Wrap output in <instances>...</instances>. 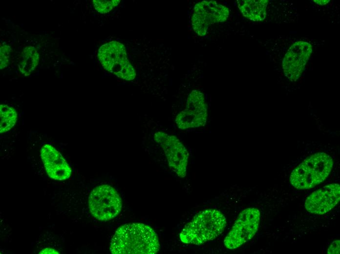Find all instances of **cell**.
Returning a JSON list of instances; mask_svg holds the SVG:
<instances>
[{
  "label": "cell",
  "instance_id": "cell-12",
  "mask_svg": "<svg viewBox=\"0 0 340 254\" xmlns=\"http://www.w3.org/2000/svg\"><path fill=\"white\" fill-rule=\"evenodd\" d=\"M41 156L46 172L49 177L59 181L69 178L71 169L61 154L50 144L43 145Z\"/></svg>",
  "mask_w": 340,
  "mask_h": 254
},
{
  "label": "cell",
  "instance_id": "cell-11",
  "mask_svg": "<svg viewBox=\"0 0 340 254\" xmlns=\"http://www.w3.org/2000/svg\"><path fill=\"white\" fill-rule=\"evenodd\" d=\"M340 186L333 183L313 192L305 200V208L313 214H323L334 208L340 201Z\"/></svg>",
  "mask_w": 340,
  "mask_h": 254
},
{
  "label": "cell",
  "instance_id": "cell-20",
  "mask_svg": "<svg viewBox=\"0 0 340 254\" xmlns=\"http://www.w3.org/2000/svg\"><path fill=\"white\" fill-rule=\"evenodd\" d=\"M314 1L319 5H325L328 3L330 0H314Z\"/></svg>",
  "mask_w": 340,
  "mask_h": 254
},
{
  "label": "cell",
  "instance_id": "cell-3",
  "mask_svg": "<svg viewBox=\"0 0 340 254\" xmlns=\"http://www.w3.org/2000/svg\"><path fill=\"white\" fill-rule=\"evenodd\" d=\"M333 165V160L329 155L324 152L314 154L292 171L290 183L299 190L313 188L325 180Z\"/></svg>",
  "mask_w": 340,
  "mask_h": 254
},
{
  "label": "cell",
  "instance_id": "cell-1",
  "mask_svg": "<svg viewBox=\"0 0 340 254\" xmlns=\"http://www.w3.org/2000/svg\"><path fill=\"white\" fill-rule=\"evenodd\" d=\"M157 234L149 226L139 223L123 225L118 228L110 242L114 254H155L159 250Z\"/></svg>",
  "mask_w": 340,
  "mask_h": 254
},
{
  "label": "cell",
  "instance_id": "cell-10",
  "mask_svg": "<svg viewBox=\"0 0 340 254\" xmlns=\"http://www.w3.org/2000/svg\"><path fill=\"white\" fill-rule=\"evenodd\" d=\"M312 52L310 43L304 41L294 43L288 49L282 62L285 76L296 82L301 76Z\"/></svg>",
  "mask_w": 340,
  "mask_h": 254
},
{
  "label": "cell",
  "instance_id": "cell-15",
  "mask_svg": "<svg viewBox=\"0 0 340 254\" xmlns=\"http://www.w3.org/2000/svg\"><path fill=\"white\" fill-rule=\"evenodd\" d=\"M0 133H4L15 126L17 120V113L12 107L5 104L0 105Z\"/></svg>",
  "mask_w": 340,
  "mask_h": 254
},
{
  "label": "cell",
  "instance_id": "cell-4",
  "mask_svg": "<svg viewBox=\"0 0 340 254\" xmlns=\"http://www.w3.org/2000/svg\"><path fill=\"white\" fill-rule=\"evenodd\" d=\"M97 56L103 67L117 77L127 81L135 78V71L122 43L117 41L106 43L100 47Z\"/></svg>",
  "mask_w": 340,
  "mask_h": 254
},
{
  "label": "cell",
  "instance_id": "cell-13",
  "mask_svg": "<svg viewBox=\"0 0 340 254\" xmlns=\"http://www.w3.org/2000/svg\"><path fill=\"white\" fill-rule=\"evenodd\" d=\"M238 8L245 18L254 21L264 20L267 15V0H237Z\"/></svg>",
  "mask_w": 340,
  "mask_h": 254
},
{
  "label": "cell",
  "instance_id": "cell-9",
  "mask_svg": "<svg viewBox=\"0 0 340 254\" xmlns=\"http://www.w3.org/2000/svg\"><path fill=\"white\" fill-rule=\"evenodd\" d=\"M186 104V108L175 118L177 127L184 130L205 126L208 110L204 94L198 90H193L189 95Z\"/></svg>",
  "mask_w": 340,
  "mask_h": 254
},
{
  "label": "cell",
  "instance_id": "cell-19",
  "mask_svg": "<svg viewBox=\"0 0 340 254\" xmlns=\"http://www.w3.org/2000/svg\"><path fill=\"white\" fill-rule=\"evenodd\" d=\"M39 254H59L55 249L46 248L42 250Z\"/></svg>",
  "mask_w": 340,
  "mask_h": 254
},
{
  "label": "cell",
  "instance_id": "cell-16",
  "mask_svg": "<svg viewBox=\"0 0 340 254\" xmlns=\"http://www.w3.org/2000/svg\"><path fill=\"white\" fill-rule=\"evenodd\" d=\"M119 0H93V6L97 11L105 14L110 11L120 3Z\"/></svg>",
  "mask_w": 340,
  "mask_h": 254
},
{
  "label": "cell",
  "instance_id": "cell-17",
  "mask_svg": "<svg viewBox=\"0 0 340 254\" xmlns=\"http://www.w3.org/2000/svg\"><path fill=\"white\" fill-rule=\"evenodd\" d=\"M12 49L8 45H3L0 48V68L6 67L10 62V57Z\"/></svg>",
  "mask_w": 340,
  "mask_h": 254
},
{
  "label": "cell",
  "instance_id": "cell-18",
  "mask_svg": "<svg viewBox=\"0 0 340 254\" xmlns=\"http://www.w3.org/2000/svg\"><path fill=\"white\" fill-rule=\"evenodd\" d=\"M327 254H340V240L333 241L327 250Z\"/></svg>",
  "mask_w": 340,
  "mask_h": 254
},
{
  "label": "cell",
  "instance_id": "cell-14",
  "mask_svg": "<svg viewBox=\"0 0 340 254\" xmlns=\"http://www.w3.org/2000/svg\"><path fill=\"white\" fill-rule=\"evenodd\" d=\"M39 54L36 48L27 46L22 50L18 64L20 71L24 76L29 75L37 66Z\"/></svg>",
  "mask_w": 340,
  "mask_h": 254
},
{
  "label": "cell",
  "instance_id": "cell-5",
  "mask_svg": "<svg viewBox=\"0 0 340 254\" xmlns=\"http://www.w3.org/2000/svg\"><path fill=\"white\" fill-rule=\"evenodd\" d=\"M122 200L115 189L108 185L95 188L88 198V207L92 215L101 221L111 220L120 212Z\"/></svg>",
  "mask_w": 340,
  "mask_h": 254
},
{
  "label": "cell",
  "instance_id": "cell-2",
  "mask_svg": "<svg viewBox=\"0 0 340 254\" xmlns=\"http://www.w3.org/2000/svg\"><path fill=\"white\" fill-rule=\"evenodd\" d=\"M226 224V219L220 211L205 210L195 215L185 226L180 233V239L184 243L200 245L219 236Z\"/></svg>",
  "mask_w": 340,
  "mask_h": 254
},
{
  "label": "cell",
  "instance_id": "cell-7",
  "mask_svg": "<svg viewBox=\"0 0 340 254\" xmlns=\"http://www.w3.org/2000/svg\"><path fill=\"white\" fill-rule=\"evenodd\" d=\"M154 139L165 152L170 168L180 177H185L189 153L182 142L176 136L163 131L155 132Z\"/></svg>",
  "mask_w": 340,
  "mask_h": 254
},
{
  "label": "cell",
  "instance_id": "cell-8",
  "mask_svg": "<svg viewBox=\"0 0 340 254\" xmlns=\"http://www.w3.org/2000/svg\"><path fill=\"white\" fill-rule=\"evenodd\" d=\"M229 15L228 8L214 0H204L194 7L191 24L194 31L205 36L210 24L225 21Z\"/></svg>",
  "mask_w": 340,
  "mask_h": 254
},
{
  "label": "cell",
  "instance_id": "cell-6",
  "mask_svg": "<svg viewBox=\"0 0 340 254\" xmlns=\"http://www.w3.org/2000/svg\"><path fill=\"white\" fill-rule=\"evenodd\" d=\"M260 218V212L256 208L242 211L224 240L226 247L236 249L252 239L258 229Z\"/></svg>",
  "mask_w": 340,
  "mask_h": 254
}]
</instances>
